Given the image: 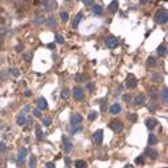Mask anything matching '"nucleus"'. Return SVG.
Returning <instances> with one entry per match:
<instances>
[{
	"label": "nucleus",
	"instance_id": "obj_21",
	"mask_svg": "<svg viewBox=\"0 0 168 168\" xmlns=\"http://www.w3.org/2000/svg\"><path fill=\"white\" fill-rule=\"evenodd\" d=\"M109 8H110V11L111 12H115L117 9H118V2H111L110 3V5H109Z\"/></svg>",
	"mask_w": 168,
	"mask_h": 168
},
{
	"label": "nucleus",
	"instance_id": "obj_8",
	"mask_svg": "<svg viewBox=\"0 0 168 168\" xmlns=\"http://www.w3.org/2000/svg\"><path fill=\"white\" fill-rule=\"evenodd\" d=\"M26 154H28V150H26V148H21V150H20L19 156H17V164H19V166H21V164L24 163Z\"/></svg>",
	"mask_w": 168,
	"mask_h": 168
},
{
	"label": "nucleus",
	"instance_id": "obj_4",
	"mask_svg": "<svg viewBox=\"0 0 168 168\" xmlns=\"http://www.w3.org/2000/svg\"><path fill=\"white\" fill-rule=\"evenodd\" d=\"M106 45L107 48L110 49H114L118 46V39L114 37V36H109V37H106Z\"/></svg>",
	"mask_w": 168,
	"mask_h": 168
},
{
	"label": "nucleus",
	"instance_id": "obj_22",
	"mask_svg": "<svg viewBox=\"0 0 168 168\" xmlns=\"http://www.w3.org/2000/svg\"><path fill=\"white\" fill-rule=\"evenodd\" d=\"M167 98H168V90H167V87H164L162 92V99L164 103H167Z\"/></svg>",
	"mask_w": 168,
	"mask_h": 168
},
{
	"label": "nucleus",
	"instance_id": "obj_46",
	"mask_svg": "<svg viewBox=\"0 0 168 168\" xmlns=\"http://www.w3.org/2000/svg\"><path fill=\"white\" fill-rule=\"evenodd\" d=\"M26 123H28V125H31V123H32V117H29L28 120H26Z\"/></svg>",
	"mask_w": 168,
	"mask_h": 168
},
{
	"label": "nucleus",
	"instance_id": "obj_32",
	"mask_svg": "<svg viewBox=\"0 0 168 168\" xmlns=\"http://www.w3.org/2000/svg\"><path fill=\"white\" fill-rule=\"evenodd\" d=\"M46 24H48L49 26H54L56 23H54V20H53V17H49L48 20H46Z\"/></svg>",
	"mask_w": 168,
	"mask_h": 168
},
{
	"label": "nucleus",
	"instance_id": "obj_27",
	"mask_svg": "<svg viewBox=\"0 0 168 168\" xmlns=\"http://www.w3.org/2000/svg\"><path fill=\"white\" fill-rule=\"evenodd\" d=\"M76 81H78V82L86 81V76H85V74H77V76H76Z\"/></svg>",
	"mask_w": 168,
	"mask_h": 168
},
{
	"label": "nucleus",
	"instance_id": "obj_45",
	"mask_svg": "<svg viewBox=\"0 0 168 168\" xmlns=\"http://www.w3.org/2000/svg\"><path fill=\"white\" fill-rule=\"evenodd\" d=\"M123 99H125L126 102H130V95H125L123 97Z\"/></svg>",
	"mask_w": 168,
	"mask_h": 168
},
{
	"label": "nucleus",
	"instance_id": "obj_7",
	"mask_svg": "<svg viewBox=\"0 0 168 168\" xmlns=\"http://www.w3.org/2000/svg\"><path fill=\"white\" fill-rule=\"evenodd\" d=\"M62 142H64V151H65L66 154L70 152V151H72V148H73V144L69 140V138L68 136H64L62 138Z\"/></svg>",
	"mask_w": 168,
	"mask_h": 168
},
{
	"label": "nucleus",
	"instance_id": "obj_1",
	"mask_svg": "<svg viewBox=\"0 0 168 168\" xmlns=\"http://www.w3.org/2000/svg\"><path fill=\"white\" fill-rule=\"evenodd\" d=\"M155 21L157 23V24H166V23L168 21V12H167L166 8H162L156 12Z\"/></svg>",
	"mask_w": 168,
	"mask_h": 168
},
{
	"label": "nucleus",
	"instance_id": "obj_51",
	"mask_svg": "<svg viewBox=\"0 0 168 168\" xmlns=\"http://www.w3.org/2000/svg\"><path fill=\"white\" fill-rule=\"evenodd\" d=\"M164 168H167V167H164Z\"/></svg>",
	"mask_w": 168,
	"mask_h": 168
},
{
	"label": "nucleus",
	"instance_id": "obj_41",
	"mask_svg": "<svg viewBox=\"0 0 168 168\" xmlns=\"http://www.w3.org/2000/svg\"><path fill=\"white\" fill-rule=\"evenodd\" d=\"M46 167H48V168H56V164L53 162H49L48 164H46Z\"/></svg>",
	"mask_w": 168,
	"mask_h": 168
},
{
	"label": "nucleus",
	"instance_id": "obj_2",
	"mask_svg": "<svg viewBox=\"0 0 168 168\" xmlns=\"http://www.w3.org/2000/svg\"><path fill=\"white\" fill-rule=\"evenodd\" d=\"M138 85V81H136V77L134 74H129L127 76V79H126V86L129 89H135Z\"/></svg>",
	"mask_w": 168,
	"mask_h": 168
},
{
	"label": "nucleus",
	"instance_id": "obj_47",
	"mask_svg": "<svg viewBox=\"0 0 168 168\" xmlns=\"http://www.w3.org/2000/svg\"><path fill=\"white\" fill-rule=\"evenodd\" d=\"M25 97H31V92H29V90H26L25 92Z\"/></svg>",
	"mask_w": 168,
	"mask_h": 168
},
{
	"label": "nucleus",
	"instance_id": "obj_33",
	"mask_svg": "<svg viewBox=\"0 0 168 168\" xmlns=\"http://www.w3.org/2000/svg\"><path fill=\"white\" fill-rule=\"evenodd\" d=\"M97 115H98V114H97L95 111H92V113L89 114V120H94V119L97 118Z\"/></svg>",
	"mask_w": 168,
	"mask_h": 168
},
{
	"label": "nucleus",
	"instance_id": "obj_17",
	"mask_svg": "<svg viewBox=\"0 0 168 168\" xmlns=\"http://www.w3.org/2000/svg\"><path fill=\"white\" fill-rule=\"evenodd\" d=\"M93 12L95 13V15H102V13H103V9H102V7H101V5L94 4V5H93Z\"/></svg>",
	"mask_w": 168,
	"mask_h": 168
},
{
	"label": "nucleus",
	"instance_id": "obj_26",
	"mask_svg": "<svg viewBox=\"0 0 168 168\" xmlns=\"http://www.w3.org/2000/svg\"><path fill=\"white\" fill-rule=\"evenodd\" d=\"M60 16H61V20H62L64 23H66L69 20V15L66 12H61V13H60Z\"/></svg>",
	"mask_w": 168,
	"mask_h": 168
},
{
	"label": "nucleus",
	"instance_id": "obj_29",
	"mask_svg": "<svg viewBox=\"0 0 168 168\" xmlns=\"http://www.w3.org/2000/svg\"><path fill=\"white\" fill-rule=\"evenodd\" d=\"M61 97H62L64 99H68L69 98V90L68 89H64L62 93H61Z\"/></svg>",
	"mask_w": 168,
	"mask_h": 168
},
{
	"label": "nucleus",
	"instance_id": "obj_23",
	"mask_svg": "<svg viewBox=\"0 0 168 168\" xmlns=\"http://www.w3.org/2000/svg\"><path fill=\"white\" fill-rule=\"evenodd\" d=\"M148 143H150V146H152V144H156V143H157V138H156V135H150V136H148Z\"/></svg>",
	"mask_w": 168,
	"mask_h": 168
},
{
	"label": "nucleus",
	"instance_id": "obj_10",
	"mask_svg": "<svg viewBox=\"0 0 168 168\" xmlns=\"http://www.w3.org/2000/svg\"><path fill=\"white\" fill-rule=\"evenodd\" d=\"M70 122H72V125H73V126L79 125V123L82 122V117L79 115V114H73L72 118H70Z\"/></svg>",
	"mask_w": 168,
	"mask_h": 168
},
{
	"label": "nucleus",
	"instance_id": "obj_9",
	"mask_svg": "<svg viewBox=\"0 0 168 168\" xmlns=\"http://www.w3.org/2000/svg\"><path fill=\"white\" fill-rule=\"evenodd\" d=\"M144 102H146V95L144 94H139L134 99V105H136V106H142V105H144Z\"/></svg>",
	"mask_w": 168,
	"mask_h": 168
},
{
	"label": "nucleus",
	"instance_id": "obj_28",
	"mask_svg": "<svg viewBox=\"0 0 168 168\" xmlns=\"http://www.w3.org/2000/svg\"><path fill=\"white\" fill-rule=\"evenodd\" d=\"M36 136H37V139H40V140L42 139V131L40 127H36Z\"/></svg>",
	"mask_w": 168,
	"mask_h": 168
},
{
	"label": "nucleus",
	"instance_id": "obj_16",
	"mask_svg": "<svg viewBox=\"0 0 168 168\" xmlns=\"http://www.w3.org/2000/svg\"><path fill=\"white\" fill-rule=\"evenodd\" d=\"M81 19H82V13L81 12L77 13V16L74 17V21H73V26H74V28H77V26H78L79 21H81Z\"/></svg>",
	"mask_w": 168,
	"mask_h": 168
},
{
	"label": "nucleus",
	"instance_id": "obj_38",
	"mask_svg": "<svg viewBox=\"0 0 168 168\" xmlns=\"http://www.w3.org/2000/svg\"><path fill=\"white\" fill-rule=\"evenodd\" d=\"M81 130H82V127H73L72 134H76V132H78V131H81Z\"/></svg>",
	"mask_w": 168,
	"mask_h": 168
},
{
	"label": "nucleus",
	"instance_id": "obj_36",
	"mask_svg": "<svg viewBox=\"0 0 168 168\" xmlns=\"http://www.w3.org/2000/svg\"><path fill=\"white\" fill-rule=\"evenodd\" d=\"M56 40H57V42L58 44H62L64 42V37L61 35H56Z\"/></svg>",
	"mask_w": 168,
	"mask_h": 168
},
{
	"label": "nucleus",
	"instance_id": "obj_34",
	"mask_svg": "<svg viewBox=\"0 0 168 168\" xmlns=\"http://www.w3.org/2000/svg\"><path fill=\"white\" fill-rule=\"evenodd\" d=\"M127 118H129V119L131 120V122H135V120H136V115H135V114L131 113V114H129V115H127Z\"/></svg>",
	"mask_w": 168,
	"mask_h": 168
},
{
	"label": "nucleus",
	"instance_id": "obj_50",
	"mask_svg": "<svg viewBox=\"0 0 168 168\" xmlns=\"http://www.w3.org/2000/svg\"><path fill=\"white\" fill-rule=\"evenodd\" d=\"M125 168H134V167H132V166H130V164H127V166H126Z\"/></svg>",
	"mask_w": 168,
	"mask_h": 168
},
{
	"label": "nucleus",
	"instance_id": "obj_24",
	"mask_svg": "<svg viewBox=\"0 0 168 168\" xmlns=\"http://www.w3.org/2000/svg\"><path fill=\"white\" fill-rule=\"evenodd\" d=\"M150 92H151V98H152V99H156V98H157V89H156V87H155V86L151 87Z\"/></svg>",
	"mask_w": 168,
	"mask_h": 168
},
{
	"label": "nucleus",
	"instance_id": "obj_18",
	"mask_svg": "<svg viewBox=\"0 0 168 168\" xmlns=\"http://www.w3.org/2000/svg\"><path fill=\"white\" fill-rule=\"evenodd\" d=\"M166 53H167V48H166V45H160L159 48H157V54H159L160 57L166 56Z\"/></svg>",
	"mask_w": 168,
	"mask_h": 168
},
{
	"label": "nucleus",
	"instance_id": "obj_12",
	"mask_svg": "<svg viewBox=\"0 0 168 168\" xmlns=\"http://www.w3.org/2000/svg\"><path fill=\"white\" fill-rule=\"evenodd\" d=\"M156 125H157V120H156V119H154V118H151V119H147V120H146V126L148 127L150 130L155 129Z\"/></svg>",
	"mask_w": 168,
	"mask_h": 168
},
{
	"label": "nucleus",
	"instance_id": "obj_20",
	"mask_svg": "<svg viewBox=\"0 0 168 168\" xmlns=\"http://www.w3.org/2000/svg\"><path fill=\"white\" fill-rule=\"evenodd\" d=\"M17 125L19 126L25 125V117H24V114H20V115L17 117Z\"/></svg>",
	"mask_w": 168,
	"mask_h": 168
},
{
	"label": "nucleus",
	"instance_id": "obj_37",
	"mask_svg": "<svg viewBox=\"0 0 168 168\" xmlns=\"http://www.w3.org/2000/svg\"><path fill=\"white\" fill-rule=\"evenodd\" d=\"M135 163H136V164H143V163H144V159H143V156H139V157H136V159H135Z\"/></svg>",
	"mask_w": 168,
	"mask_h": 168
},
{
	"label": "nucleus",
	"instance_id": "obj_15",
	"mask_svg": "<svg viewBox=\"0 0 168 168\" xmlns=\"http://www.w3.org/2000/svg\"><path fill=\"white\" fill-rule=\"evenodd\" d=\"M120 111V105L119 103H114V105L110 107V113L111 114H118Z\"/></svg>",
	"mask_w": 168,
	"mask_h": 168
},
{
	"label": "nucleus",
	"instance_id": "obj_19",
	"mask_svg": "<svg viewBox=\"0 0 168 168\" xmlns=\"http://www.w3.org/2000/svg\"><path fill=\"white\" fill-rule=\"evenodd\" d=\"M36 164H37L36 156H31V159H29V168H36Z\"/></svg>",
	"mask_w": 168,
	"mask_h": 168
},
{
	"label": "nucleus",
	"instance_id": "obj_44",
	"mask_svg": "<svg viewBox=\"0 0 168 168\" xmlns=\"http://www.w3.org/2000/svg\"><path fill=\"white\" fill-rule=\"evenodd\" d=\"M24 57H25L26 61H31V54H24Z\"/></svg>",
	"mask_w": 168,
	"mask_h": 168
},
{
	"label": "nucleus",
	"instance_id": "obj_31",
	"mask_svg": "<svg viewBox=\"0 0 168 168\" xmlns=\"http://www.w3.org/2000/svg\"><path fill=\"white\" fill-rule=\"evenodd\" d=\"M147 64H148L150 66H155L156 62H155V58H152V57H150L148 60H147Z\"/></svg>",
	"mask_w": 168,
	"mask_h": 168
},
{
	"label": "nucleus",
	"instance_id": "obj_48",
	"mask_svg": "<svg viewBox=\"0 0 168 168\" xmlns=\"http://www.w3.org/2000/svg\"><path fill=\"white\" fill-rule=\"evenodd\" d=\"M65 163L68 164V166H69V164H70V159H69V157H66V159H65Z\"/></svg>",
	"mask_w": 168,
	"mask_h": 168
},
{
	"label": "nucleus",
	"instance_id": "obj_39",
	"mask_svg": "<svg viewBox=\"0 0 168 168\" xmlns=\"http://www.w3.org/2000/svg\"><path fill=\"white\" fill-rule=\"evenodd\" d=\"M33 115H35L36 118H40V117H41V114H40V110H35V111H33Z\"/></svg>",
	"mask_w": 168,
	"mask_h": 168
},
{
	"label": "nucleus",
	"instance_id": "obj_43",
	"mask_svg": "<svg viewBox=\"0 0 168 168\" xmlns=\"http://www.w3.org/2000/svg\"><path fill=\"white\" fill-rule=\"evenodd\" d=\"M4 150H5V144L0 142V151H4Z\"/></svg>",
	"mask_w": 168,
	"mask_h": 168
},
{
	"label": "nucleus",
	"instance_id": "obj_5",
	"mask_svg": "<svg viewBox=\"0 0 168 168\" xmlns=\"http://www.w3.org/2000/svg\"><path fill=\"white\" fill-rule=\"evenodd\" d=\"M109 126H110V129H111L113 131H115V132H120V131L123 130V125H122V122H119V120H111Z\"/></svg>",
	"mask_w": 168,
	"mask_h": 168
},
{
	"label": "nucleus",
	"instance_id": "obj_6",
	"mask_svg": "<svg viewBox=\"0 0 168 168\" xmlns=\"http://www.w3.org/2000/svg\"><path fill=\"white\" fill-rule=\"evenodd\" d=\"M93 140L97 144H101L103 140V131L102 130H97L93 134Z\"/></svg>",
	"mask_w": 168,
	"mask_h": 168
},
{
	"label": "nucleus",
	"instance_id": "obj_13",
	"mask_svg": "<svg viewBox=\"0 0 168 168\" xmlns=\"http://www.w3.org/2000/svg\"><path fill=\"white\" fill-rule=\"evenodd\" d=\"M146 155L150 156L151 159H156V157H157V151L154 150V148H147L146 150Z\"/></svg>",
	"mask_w": 168,
	"mask_h": 168
},
{
	"label": "nucleus",
	"instance_id": "obj_40",
	"mask_svg": "<svg viewBox=\"0 0 168 168\" xmlns=\"http://www.w3.org/2000/svg\"><path fill=\"white\" fill-rule=\"evenodd\" d=\"M83 4H85V5H94V2H92V0H85V2H83Z\"/></svg>",
	"mask_w": 168,
	"mask_h": 168
},
{
	"label": "nucleus",
	"instance_id": "obj_3",
	"mask_svg": "<svg viewBox=\"0 0 168 168\" xmlns=\"http://www.w3.org/2000/svg\"><path fill=\"white\" fill-rule=\"evenodd\" d=\"M83 95H85V93H83V89L81 86H76L74 89H73V97H74L76 101L83 99Z\"/></svg>",
	"mask_w": 168,
	"mask_h": 168
},
{
	"label": "nucleus",
	"instance_id": "obj_42",
	"mask_svg": "<svg viewBox=\"0 0 168 168\" xmlns=\"http://www.w3.org/2000/svg\"><path fill=\"white\" fill-rule=\"evenodd\" d=\"M87 89H89L90 92H93V89H94V85H93L92 82H89V83H87Z\"/></svg>",
	"mask_w": 168,
	"mask_h": 168
},
{
	"label": "nucleus",
	"instance_id": "obj_11",
	"mask_svg": "<svg viewBox=\"0 0 168 168\" xmlns=\"http://www.w3.org/2000/svg\"><path fill=\"white\" fill-rule=\"evenodd\" d=\"M37 105L40 107V110H46V109H48V102H46V99L42 98V97L37 99Z\"/></svg>",
	"mask_w": 168,
	"mask_h": 168
},
{
	"label": "nucleus",
	"instance_id": "obj_25",
	"mask_svg": "<svg viewBox=\"0 0 168 168\" xmlns=\"http://www.w3.org/2000/svg\"><path fill=\"white\" fill-rule=\"evenodd\" d=\"M85 167H86L85 160H77L76 162V168H85Z\"/></svg>",
	"mask_w": 168,
	"mask_h": 168
},
{
	"label": "nucleus",
	"instance_id": "obj_49",
	"mask_svg": "<svg viewBox=\"0 0 168 168\" xmlns=\"http://www.w3.org/2000/svg\"><path fill=\"white\" fill-rule=\"evenodd\" d=\"M2 44H3V37L0 36V46H2Z\"/></svg>",
	"mask_w": 168,
	"mask_h": 168
},
{
	"label": "nucleus",
	"instance_id": "obj_14",
	"mask_svg": "<svg viewBox=\"0 0 168 168\" xmlns=\"http://www.w3.org/2000/svg\"><path fill=\"white\" fill-rule=\"evenodd\" d=\"M41 4L45 5L48 9H54L56 7H57V3H56V2H42Z\"/></svg>",
	"mask_w": 168,
	"mask_h": 168
},
{
	"label": "nucleus",
	"instance_id": "obj_35",
	"mask_svg": "<svg viewBox=\"0 0 168 168\" xmlns=\"http://www.w3.org/2000/svg\"><path fill=\"white\" fill-rule=\"evenodd\" d=\"M42 123L45 126H50V123H52V119H50V118H44L42 119Z\"/></svg>",
	"mask_w": 168,
	"mask_h": 168
},
{
	"label": "nucleus",
	"instance_id": "obj_30",
	"mask_svg": "<svg viewBox=\"0 0 168 168\" xmlns=\"http://www.w3.org/2000/svg\"><path fill=\"white\" fill-rule=\"evenodd\" d=\"M9 73H11V74H13L15 77H17V76L20 74V72H19V69H17V68H12V69H9Z\"/></svg>",
	"mask_w": 168,
	"mask_h": 168
}]
</instances>
